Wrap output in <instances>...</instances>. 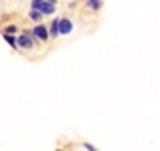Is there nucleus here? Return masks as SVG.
<instances>
[{
  "label": "nucleus",
  "mask_w": 160,
  "mask_h": 151,
  "mask_svg": "<svg viewBox=\"0 0 160 151\" xmlns=\"http://www.w3.org/2000/svg\"><path fill=\"white\" fill-rule=\"evenodd\" d=\"M32 9L41 14H53L55 6L53 2H48V0H32Z\"/></svg>",
  "instance_id": "1"
},
{
  "label": "nucleus",
  "mask_w": 160,
  "mask_h": 151,
  "mask_svg": "<svg viewBox=\"0 0 160 151\" xmlns=\"http://www.w3.org/2000/svg\"><path fill=\"white\" fill-rule=\"evenodd\" d=\"M32 34H34L38 39H41V41L48 39V30H46L45 25H36L34 30H32Z\"/></svg>",
  "instance_id": "2"
},
{
  "label": "nucleus",
  "mask_w": 160,
  "mask_h": 151,
  "mask_svg": "<svg viewBox=\"0 0 160 151\" xmlns=\"http://www.w3.org/2000/svg\"><path fill=\"white\" fill-rule=\"evenodd\" d=\"M18 45H20L22 48H30V46H32V39H30V32H29V30H25L23 36L18 37Z\"/></svg>",
  "instance_id": "3"
},
{
  "label": "nucleus",
  "mask_w": 160,
  "mask_h": 151,
  "mask_svg": "<svg viewBox=\"0 0 160 151\" xmlns=\"http://www.w3.org/2000/svg\"><path fill=\"white\" fill-rule=\"evenodd\" d=\"M73 29V23L69 22L68 18H62L61 20V25H59V30H61V34H69Z\"/></svg>",
  "instance_id": "4"
},
{
  "label": "nucleus",
  "mask_w": 160,
  "mask_h": 151,
  "mask_svg": "<svg viewBox=\"0 0 160 151\" xmlns=\"http://www.w3.org/2000/svg\"><path fill=\"white\" fill-rule=\"evenodd\" d=\"M59 25H61V20L59 18H55L53 22H52V37H57V34H61V30H59Z\"/></svg>",
  "instance_id": "5"
},
{
  "label": "nucleus",
  "mask_w": 160,
  "mask_h": 151,
  "mask_svg": "<svg viewBox=\"0 0 160 151\" xmlns=\"http://www.w3.org/2000/svg\"><path fill=\"white\" fill-rule=\"evenodd\" d=\"M102 0H87L86 2V6L87 7H91V9H94V11H98V9H100V7H102Z\"/></svg>",
  "instance_id": "6"
},
{
  "label": "nucleus",
  "mask_w": 160,
  "mask_h": 151,
  "mask_svg": "<svg viewBox=\"0 0 160 151\" xmlns=\"http://www.w3.org/2000/svg\"><path fill=\"white\" fill-rule=\"evenodd\" d=\"M6 39H7V43H9L11 46H16V43H18V39H16V37H12V36L6 34Z\"/></svg>",
  "instance_id": "7"
},
{
  "label": "nucleus",
  "mask_w": 160,
  "mask_h": 151,
  "mask_svg": "<svg viewBox=\"0 0 160 151\" xmlns=\"http://www.w3.org/2000/svg\"><path fill=\"white\" fill-rule=\"evenodd\" d=\"M29 16L32 18V20H39L43 14H41V12H38V11H30V12H29Z\"/></svg>",
  "instance_id": "8"
},
{
  "label": "nucleus",
  "mask_w": 160,
  "mask_h": 151,
  "mask_svg": "<svg viewBox=\"0 0 160 151\" xmlns=\"http://www.w3.org/2000/svg\"><path fill=\"white\" fill-rule=\"evenodd\" d=\"M12 32H16V25H9V27H6V34H12Z\"/></svg>",
  "instance_id": "9"
},
{
  "label": "nucleus",
  "mask_w": 160,
  "mask_h": 151,
  "mask_svg": "<svg viewBox=\"0 0 160 151\" xmlns=\"http://www.w3.org/2000/svg\"><path fill=\"white\" fill-rule=\"evenodd\" d=\"M84 148H86L87 151H98L96 148H94V146H91V144H87V142H86V144H84Z\"/></svg>",
  "instance_id": "10"
},
{
  "label": "nucleus",
  "mask_w": 160,
  "mask_h": 151,
  "mask_svg": "<svg viewBox=\"0 0 160 151\" xmlns=\"http://www.w3.org/2000/svg\"><path fill=\"white\" fill-rule=\"evenodd\" d=\"M48 2H55V0H48Z\"/></svg>",
  "instance_id": "11"
}]
</instances>
